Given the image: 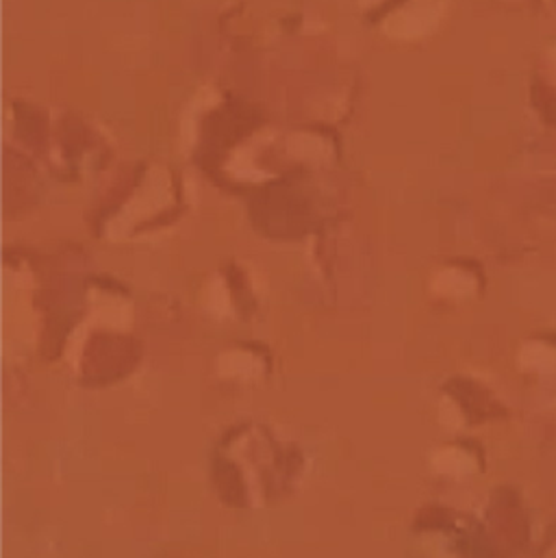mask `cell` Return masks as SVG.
I'll return each mask as SVG.
<instances>
[{
  "label": "cell",
  "instance_id": "obj_1",
  "mask_svg": "<svg viewBox=\"0 0 556 558\" xmlns=\"http://www.w3.org/2000/svg\"><path fill=\"white\" fill-rule=\"evenodd\" d=\"M520 361H522V365L533 367V369L555 372L556 350L548 348V345H544V343H533V345H527V348L522 350Z\"/></svg>",
  "mask_w": 556,
  "mask_h": 558
}]
</instances>
